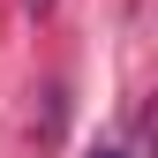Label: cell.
Wrapping results in <instances>:
<instances>
[{
    "label": "cell",
    "mask_w": 158,
    "mask_h": 158,
    "mask_svg": "<svg viewBox=\"0 0 158 158\" xmlns=\"http://www.w3.org/2000/svg\"><path fill=\"white\" fill-rule=\"evenodd\" d=\"M30 8H53V0H30Z\"/></svg>",
    "instance_id": "7a4b0ae2"
},
{
    "label": "cell",
    "mask_w": 158,
    "mask_h": 158,
    "mask_svg": "<svg viewBox=\"0 0 158 158\" xmlns=\"http://www.w3.org/2000/svg\"><path fill=\"white\" fill-rule=\"evenodd\" d=\"M98 158H128V151H98Z\"/></svg>",
    "instance_id": "6da1fadb"
}]
</instances>
